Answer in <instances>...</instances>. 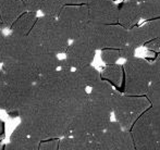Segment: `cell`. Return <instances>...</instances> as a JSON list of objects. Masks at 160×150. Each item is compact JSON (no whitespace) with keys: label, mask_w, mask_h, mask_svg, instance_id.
<instances>
[{"label":"cell","mask_w":160,"mask_h":150,"mask_svg":"<svg viewBox=\"0 0 160 150\" xmlns=\"http://www.w3.org/2000/svg\"><path fill=\"white\" fill-rule=\"evenodd\" d=\"M146 122L148 123L150 129L160 142V106H150L145 112L143 113Z\"/></svg>","instance_id":"7402d4cb"},{"label":"cell","mask_w":160,"mask_h":150,"mask_svg":"<svg viewBox=\"0 0 160 150\" xmlns=\"http://www.w3.org/2000/svg\"><path fill=\"white\" fill-rule=\"evenodd\" d=\"M57 20L69 40L78 39L89 23L87 6H64Z\"/></svg>","instance_id":"ba28073f"},{"label":"cell","mask_w":160,"mask_h":150,"mask_svg":"<svg viewBox=\"0 0 160 150\" xmlns=\"http://www.w3.org/2000/svg\"><path fill=\"white\" fill-rule=\"evenodd\" d=\"M36 20H37L36 12L25 11L10 25V27H9L10 28V33L22 35V36H28L30 34L31 30L33 28Z\"/></svg>","instance_id":"d6986e66"},{"label":"cell","mask_w":160,"mask_h":150,"mask_svg":"<svg viewBox=\"0 0 160 150\" xmlns=\"http://www.w3.org/2000/svg\"><path fill=\"white\" fill-rule=\"evenodd\" d=\"M65 6H87L95 0H64Z\"/></svg>","instance_id":"4dcf8cb0"},{"label":"cell","mask_w":160,"mask_h":150,"mask_svg":"<svg viewBox=\"0 0 160 150\" xmlns=\"http://www.w3.org/2000/svg\"><path fill=\"white\" fill-rule=\"evenodd\" d=\"M138 2H142V1H147V0H137ZM152 1H156V2H158V3H160V0H152Z\"/></svg>","instance_id":"e575fe53"},{"label":"cell","mask_w":160,"mask_h":150,"mask_svg":"<svg viewBox=\"0 0 160 150\" xmlns=\"http://www.w3.org/2000/svg\"><path fill=\"white\" fill-rule=\"evenodd\" d=\"M4 36H6V35L3 34V32H2V30H1V27H0V47H1L2 42H3Z\"/></svg>","instance_id":"d6a6232c"},{"label":"cell","mask_w":160,"mask_h":150,"mask_svg":"<svg viewBox=\"0 0 160 150\" xmlns=\"http://www.w3.org/2000/svg\"><path fill=\"white\" fill-rule=\"evenodd\" d=\"M100 58L105 64H113L117 63L121 59L120 57V50L116 48H108L100 50Z\"/></svg>","instance_id":"484cf974"},{"label":"cell","mask_w":160,"mask_h":150,"mask_svg":"<svg viewBox=\"0 0 160 150\" xmlns=\"http://www.w3.org/2000/svg\"><path fill=\"white\" fill-rule=\"evenodd\" d=\"M64 0H42L39 11H42L44 15L57 19L62 9L64 8Z\"/></svg>","instance_id":"cb8c5ba5"},{"label":"cell","mask_w":160,"mask_h":150,"mask_svg":"<svg viewBox=\"0 0 160 150\" xmlns=\"http://www.w3.org/2000/svg\"><path fill=\"white\" fill-rule=\"evenodd\" d=\"M88 91L80 90L46 108L38 109L21 118L10 140L30 137L38 142L70 136L74 118L87 99Z\"/></svg>","instance_id":"6da1fadb"},{"label":"cell","mask_w":160,"mask_h":150,"mask_svg":"<svg viewBox=\"0 0 160 150\" xmlns=\"http://www.w3.org/2000/svg\"><path fill=\"white\" fill-rule=\"evenodd\" d=\"M80 38L96 51L108 48L120 49L128 44V30L119 24L105 25L89 22Z\"/></svg>","instance_id":"277c9868"},{"label":"cell","mask_w":160,"mask_h":150,"mask_svg":"<svg viewBox=\"0 0 160 150\" xmlns=\"http://www.w3.org/2000/svg\"><path fill=\"white\" fill-rule=\"evenodd\" d=\"M101 80L109 83L117 90L122 93L123 88V66L121 64H107L100 73Z\"/></svg>","instance_id":"ffe728a7"},{"label":"cell","mask_w":160,"mask_h":150,"mask_svg":"<svg viewBox=\"0 0 160 150\" xmlns=\"http://www.w3.org/2000/svg\"><path fill=\"white\" fill-rule=\"evenodd\" d=\"M117 89L101 80L87 93V99L74 118L70 136H95L111 122L112 104Z\"/></svg>","instance_id":"7a4b0ae2"},{"label":"cell","mask_w":160,"mask_h":150,"mask_svg":"<svg viewBox=\"0 0 160 150\" xmlns=\"http://www.w3.org/2000/svg\"><path fill=\"white\" fill-rule=\"evenodd\" d=\"M160 36V17L149 20L141 26L128 30V44L135 49L143 47L149 40Z\"/></svg>","instance_id":"4fadbf2b"},{"label":"cell","mask_w":160,"mask_h":150,"mask_svg":"<svg viewBox=\"0 0 160 150\" xmlns=\"http://www.w3.org/2000/svg\"><path fill=\"white\" fill-rule=\"evenodd\" d=\"M28 37L36 47L56 55L64 53L70 44L58 20L47 15L37 17Z\"/></svg>","instance_id":"3957f363"},{"label":"cell","mask_w":160,"mask_h":150,"mask_svg":"<svg viewBox=\"0 0 160 150\" xmlns=\"http://www.w3.org/2000/svg\"><path fill=\"white\" fill-rule=\"evenodd\" d=\"M26 11L23 0H0V17L2 25H10Z\"/></svg>","instance_id":"e0dca14e"},{"label":"cell","mask_w":160,"mask_h":150,"mask_svg":"<svg viewBox=\"0 0 160 150\" xmlns=\"http://www.w3.org/2000/svg\"><path fill=\"white\" fill-rule=\"evenodd\" d=\"M135 150H157L158 139L142 114L131 128Z\"/></svg>","instance_id":"5bb4252c"},{"label":"cell","mask_w":160,"mask_h":150,"mask_svg":"<svg viewBox=\"0 0 160 150\" xmlns=\"http://www.w3.org/2000/svg\"><path fill=\"white\" fill-rule=\"evenodd\" d=\"M3 86H4V82H3V78H2V75H1V71H0V95H1V91L3 89Z\"/></svg>","instance_id":"1f68e13d"},{"label":"cell","mask_w":160,"mask_h":150,"mask_svg":"<svg viewBox=\"0 0 160 150\" xmlns=\"http://www.w3.org/2000/svg\"><path fill=\"white\" fill-rule=\"evenodd\" d=\"M95 137L99 150H135L131 132L123 129L116 121H111L106 129Z\"/></svg>","instance_id":"30bf717a"},{"label":"cell","mask_w":160,"mask_h":150,"mask_svg":"<svg viewBox=\"0 0 160 150\" xmlns=\"http://www.w3.org/2000/svg\"><path fill=\"white\" fill-rule=\"evenodd\" d=\"M141 20L138 11V2L132 0H123L118 4V24L125 30H131Z\"/></svg>","instance_id":"2e32d148"},{"label":"cell","mask_w":160,"mask_h":150,"mask_svg":"<svg viewBox=\"0 0 160 150\" xmlns=\"http://www.w3.org/2000/svg\"><path fill=\"white\" fill-rule=\"evenodd\" d=\"M113 1H116V0H113Z\"/></svg>","instance_id":"8d00e7d4"},{"label":"cell","mask_w":160,"mask_h":150,"mask_svg":"<svg viewBox=\"0 0 160 150\" xmlns=\"http://www.w3.org/2000/svg\"><path fill=\"white\" fill-rule=\"evenodd\" d=\"M40 2H42V0H23V3L25 6L26 11L36 13H37V11H39Z\"/></svg>","instance_id":"f1b7e54d"},{"label":"cell","mask_w":160,"mask_h":150,"mask_svg":"<svg viewBox=\"0 0 160 150\" xmlns=\"http://www.w3.org/2000/svg\"><path fill=\"white\" fill-rule=\"evenodd\" d=\"M38 49L28 36L10 33L6 35L0 47V64L28 61L34 51Z\"/></svg>","instance_id":"52a82bcc"},{"label":"cell","mask_w":160,"mask_h":150,"mask_svg":"<svg viewBox=\"0 0 160 150\" xmlns=\"http://www.w3.org/2000/svg\"><path fill=\"white\" fill-rule=\"evenodd\" d=\"M60 138H51L39 142V150H58Z\"/></svg>","instance_id":"4316f807"},{"label":"cell","mask_w":160,"mask_h":150,"mask_svg":"<svg viewBox=\"0 0 160 150\" xmlns=\"http://www.w3.org/2000/svg\"><path fill=\"white\" fill-rule=\"evenodd\" d=\"M120 50V57L121 59H124V60H128V59H132L133 57H135V50L136 49L134 47L130 46L128 44L124 45L122 48L119 49Z\"/></svg>","instance_id":"83f0119b"},{"label":"cell","mask_w":160,"mask_h":150,"mask_svg":"<svg viewBox=\"0 0 160 150\" xmlns=\"http://www.w3.org/2000/svg\"><path fill=\"white\" fill-rule=\"evenodd\" d=\"M4 150H39V142L30 137L10 140Z\"/></svg>","instance_id":"d4e9b609"},{"label":"cell","mask_w":160,"mask_h":150,"mask_svg":"<svg viewBox=\"0 0 160 150\" xmlns=\"http://www.w3.org/2000/svg\"><path fill=\"white\" fill-rule=\"evenodd\" d=\"M87 11L91 23L118 24V4L113 0H95L87 4Z\"/></svg>","instance_id":"7c38bea8"},{"label":"cell","mask_w":160,"mask_h":150,"mask_svg":"<svg viewBox=\"0 0 160 150\" xmlns=\"http://www.w3.org/2000/svg\"><path fill=\"white\" fill-rule=\"evenodd\" d=\"M144 46H145L149 51H152V52L160 53V36L154 38V39L149 40V41H147Z\"/></svg>","instance_id":"f546056e"},{"label":"cell","mask_w":160,"mask_h":150,"mask_svg":"<svg viewBox=\"0 0 160 150\" xmlns=\"http://www.w3.org/2000/svg\"><path fill=\"white\" fill-rule=\"evenodd\" d=\"M2 133H3V123H2V121L0 120V136H1Z\"/></svg>","instance_id":"836d02e7"},{"label":"cell","mask_w":160,"mask_h":150,"mask_svg":"<svg viewBox=\"0 0 160 150\" xmlns=\"http://www.w3.org/2000/svg\"><path fill=\"white\" fill-rule=\"evenodd\" d=\"M152 104L146 96L125 95L117 91L113 98L112 113L114 114L116 122L125 131H131L137 119L142 115Z\"/></svg>","instance_id":"8992f818"},{"label":"cell","mask_w":160,"mask_h":150,"mask_svg":"<svg viewBox=\"0 0 160 150\" xmlns=\"http://www.w3.org/2000/svg\"><path fill=\"white\" fill-rule=\"evenodd\" d=\"M28 62H30L36 69L39 76L58 70L60 65V59L58 58V55L40 48L34 51Z\"/></svg>","instance_id":"9a60e30c"},{"label":"cell","mask_w":160,"mask_h":150,"mask_svg":"<svg viewBox=\"0 0 160 150\" xmlns=\"http://www.w3.org/2000/svg\"><path fill=\"white\" fill-rule=\"evenodd\" d=\"M1 24H2V23H1V17H0V25H1Z\"/></svg>","instance_id":"d590c367"},{"label":"cell","mask_w":160,"mask_h":150,"mask_svg":"<svg viewBox=\"0 0 160 150\" xmlns=\"http://www.w3.org/2000/svg\"><path fill=\"white\" fill-rule=\"evenodd\" d=\"M76 73V75L78 76L80 80L82 82V84L84 85L85 87H89L92 88L93 86H95L96 84H98L101 80V76H100V72L98 70H96L93 65H86L83 66L81 69H76L74 70Z\"/></svg>","instance_id":"44dd1931"},{"label":"cell","mask_w":160,"mask_h":150,"mask_svg":"<svg viewBox=\"0 0 160 150\" xmlns=\"http://www.w3.org/2000/svg\"><path fill=\"white\" fill-rule=\"evenodd\" d=\"M138 11L141 19L145 21L160 17V3L152 0L138 2Z\"/></svg>","instance_id":"603a6c76"},{"label":"cell","mask_w":160,"mask_h":150,"mask_svg":"<svg viewBox=\"0 0 160 150\" xmlns=\"http://www.w3.org/2000/svg\"><path fill=\"white\" fill-rule=\"evenodd\" d=\"M0 71L4 84L12 87H30L39 77L36 69L28 61L1 64Z\"/></svg>","instance_id":"9c48e42d"},{"label":"cell","mask_w":160,"mask_h":150,"mask_svg":"<svg viewBox=\"0 0 160 150\" xmlns=\"http://www.w3.org/2000/svg\"><path fill=\"white\" fill-rule=\"evenodd\" d=\"M64 53L65 58L62 60L65 65L71 70H76L83 66L91 65L95 58L96 50L84 40L78 38L69 44Z\"/></svg>","instance_id":"8fae6325"},{"label":"cell","mask_w":160,"mask_h":150,"mask_svg":"<svg viewBox=\"0 0 160 150\" xmlns=\"http://www.w3.org/2000/svg\"><path fill=\"white\" fill-rule=\"evenodd\" d=\"M122 94L145 96L152 77V63L143 58L133 57L123 64Z\"/></svg>","instance_id":"5b68a950"},{"label":"cell","mask_w":160,"mask_h":150,"mask_svg":"<svg viewBox=\"0 0 160 150\" xmlns=\"http://www.w3.org/2000/svg\"><path fill=\"white\" fill-rule=\"evenodd\" d=\"M152 63V77L146 97L152 106H160V53H157L156 58Z\"/></svg>","instance_id":"ac0fdd59"}]
</instances>
